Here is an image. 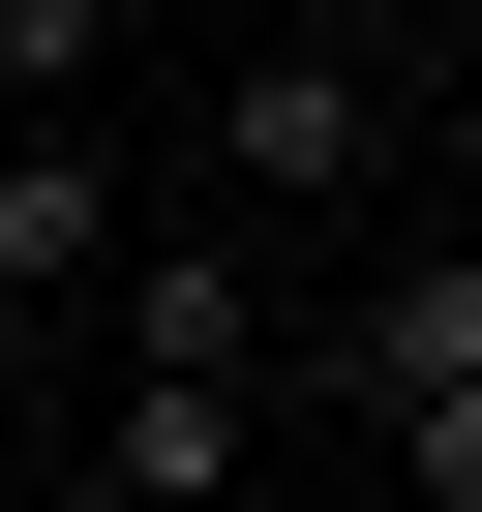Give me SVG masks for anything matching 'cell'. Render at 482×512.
<instances>
[{
	"instance_id": "6da1fadb",
	"label": "cell",
	"mask_w": 482,
	"mask_h": 512,
	"mask_svg": "<svg viewBox=\"0 0 482 512\" xmlns=\"http://www.w3.org/2000/svg\"><path fill=\"white\" fill-rule=\"evenodd\" d=\"M452 151V61H392V31H241L211 61V241H272V211H362V181H422Z\"/></svg>"
},
{
	"instance_id": "7a4b0ae2",
	"label": "cell",
	"mask_w": 482,
	"mask_h": 512,
	"mask_svg": "<svg viewBox=\"0 0 482 512\" xmlns=\"http://www.w3.org/2000/svg\"><path fill=\"white\" fill-rule=\"evenodd\" d=\"M332 392L392 422V482H422V512H482V241H392V272L332 302Z\"/></svg>"
},
{
	"instance_id": "3957f363",
	"label": "cell",
	"mask_w": 482,
	"mask_h": 512,
	"mask_svg": "<svg viewBox=\"0 0 482 512\" xmlns=\"http://www.w3.org/2000/svg\"><path fill=\"white\" fill-rule=\"evenodd\" d=\"M241 452H272V362H121V422H91L121 512H241Z\"/></svg>"
},
{
	"instance_id": "277c9868",
	"label": "cell",
	"mask_w": 482,
	"mask_h": 512,
	"mask_svg": "<svg viewBox=\"0 0 482 512\" xmlns=\"http://www.w3.org/2000/svg\"><path fill=\"white\" fill-rule=\"evenodd\" d=\"M121 241H151V211H121V151H91V121H31V151H0V302H91Z\"/></svg>"
},
{
	"instance_id": "5b68a950",
	"label": "cell",
	"mask_w": 482,
	"mask_h": 512,
	"mask_svg": "<svg viewBox=\"0 0 482 512\" xmlns=\"http://www.w3.org/2000/svg\"><path fill=\"white\" fill-rule=\"evenodd\" d=\"M121 91V0H0V121H91Z\"/></svg>"
}]
</instances>
